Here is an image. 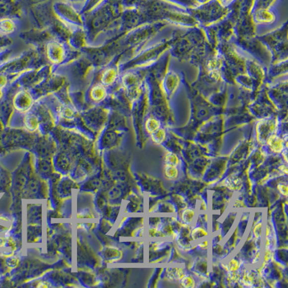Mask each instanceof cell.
Returning <instances> with one entry per match:
<instances>
[{"mask_svg": "<svg viewBox=\"0 0 288 288\" xmlns=\"http://www.w3.org/2000/svg\"><path fill=\"white\" fill-rule=\"evenodd\" d=\"M279 169H280V170H281L282 172L284 173V174H288L287 166L284 165V164H283V165L280 166Z\"/></svg>", "mask_w": 288, "mask_h": 288, "instance_id": "cell-20", "label": "cell"}, {"mask_svg": "<svg viewBox=\"0 0 288 288\" xmlns=\"http://www.w3.org/2000/svg\"><path fill=\"white\" fill-rule=\"evenodd\" d=\"M274 252L271 249H265V252H264L263 261L265 263H268L271 262L274 259Z\"/></svg>", "mask_w": 288, "mask_h": 288, "instance_id": "cell-15", "label": "cell"}, {"mask_svg": "<svg viewBox=\"0 0 288 288\" xmlns=\"http://www.w3.org/2000/svg\"><path fill=\"white\" fill-rule=\"evenodd\" d=\"M29 1H31V2L34 3V4H41V3L44 2L46 0H29Z\"/></svg>", "mask_w": 288, "mask_h": 288, "instance_id": "cell-23", "label": "cell"}, {"mask_svg": "<svg viewBox=\"0 0 288 288\" xmlns=\"http://www.w3.org/2000/svg\"><path fill=\"white\" fill-rule=\"evenodd\" d=\"M7 37L3 36V35H0V51L4 48V46H7L9 41L7 39Z\"/></svg>", "mask_w": 288, "mask_h": 288, "instance_id": "cell-18", "label": "cell"}, {"mask_svg": "<svg viewBox=\"0 0 288 288\" xmlns=\"http://www.w3.org/2000/svg\"><path fill=\"white\" fill-rule=\"evenodd\" d=\"M240 278H241V275L238 273V271L229 272V273H228V281L231 282V283H237L239 281Z\"/></svg>", "mask_w": 288, "mask_h": 288, "instance_id": "cell-16", "label": "cell"}, {"mask_svg": "<svg viewBox=\"0 0 288 288\" xmlns=\"http://www.w3.org/2000/svg\"><path fill=\"white\" fill-rule=\"evenodd\" d=\"M150 237L165 238L166 235L162 230H158L157 228H151L148 230Z\"/></svg>", "mask_w": 288, "mask_h": 288, "instance_id": "cell-13", "label": "cell"}, {"mask_svg": "<svg viewBox=\"0 0 288 288\" xmlns=\"http://www.w3.org/2000/svg\"><path fill=\"white\" fill-rule=\"evenodd\" d=\"M3 94H4V93H3L2 88L0 87V100H1V98L3 97Z\"/></svg>", "mask_w": 288, "mask_h": 288, "instance_id": "cell-24", "label": "cell"}, {"mask_svg": "<svg viewBox=\"0 0 288 288\" xmlns=\"http://www.w3.org/2000/svg\"><path fill=\"white\" fill-rule=\"evenodd\" d=\"M226 184V186L228 187L230 190H238V189H240L241 185V181H240L239 179L236 178V177H230V179H228Z\"/></svg>", "mask_w": 288, "mask_h": 288, "instance_id": "cell-11", "label": "cell"}, {"mask_svg": "<svg viewBox=\"0 0 288 288\" xmlns=\"http://www.w3.org/2000/svg\"><path fill=\"white\" fill-rule=\"evenodd\" d=\"M198 246V247L201 248L202 250H207L209 249V241L208 239L204 240V241L199 243Z\"/></svg>", "mask_w": 288, "mask_h": 288, "instance_id": "cell-19", "label": "cell"}, {"mask_svg": "<svg viewBox=\"0 0 288 288\" xmlns=\"http://www.w3.org/2000/svg\"><path fill=\"white\" fill-rule=\"evenodd\" d=\"M278 191L283 196L287 197L288 195V185L286 183H281L278 184V186H277Z\"/></svg>", "mask_w": 288, "mask_h": 288, "instance_id": "cell-17", "label": "cell"}, {"mask_svg": "<svg viewBox=\"0 0 288 288\" xmlns=\"http://www.w3.org/2000/svg\"><path fill=\"white\" fill-rule=\"evenodd\" d=\"M253 234L254 237L257 239H259L262 236V222H257L256 225H254V229H253Z\"/></svg>", "mask_w": 288, "mask_h": 288, "instance_id": "cell-14", "label": "cell"}, {"mask_svg": "<svg viewBox=\"0 0 288 288\" xmlns=\"http://www.w3.org/2000/svg\"><path fill=\"white\" fill-rule=\"evenodd\" d=\"M208 236H209V231L203 227H195L190 232V236L193 241H198L202 238L207 237Z\"/></svg>", "mask_w": 288, "mask_h": 288, "instance_id": "cell-6", "label": "cell"}, {"mask_svg": "<svg viewBox=\"0 0 288 288\" xmlns=\"http://www.w3.org/2000/svg\"><path fill=\"white\" fill-rule=\"evenodd\" d=\"M152 138H153V141L154 142L155 144H161L164 140H165V131L163 129L158 130L156 132H155V134H153Z\"/></svg>", "mask_w": 288, "mask_h": 288, "instance_id": "cell-12", "label": "cell"}, {"mask_svg": "<svg viewBox=\"0 0 288 288\" xmlns=\"http://www.w3.org/2000/svg\"><path fill=\"white\" fill-rule=\"evenodd\" d=\"M261 256V252H258L257 253L255 256H254V259H253V263H257L259 261V259H260Z\"/></svg>", "mask_w": 288, "mask_h": 288, "instance_id": "cell-21", "label": "cell"}, {"mask_svg": "<svg viewBox=\"0 0 288 288\" xmlns=\"http://www.w3.org/2000/svg\"><path fill=\"white\" fill-rule=\"evenodd\" d=\"M14 22L12 19L3 18L0 20V33L1 34H9L14 30Z\"/></svg>", "mask_w": 288, "mask_h": 288, "instance_id": "cell-3", "label": "cell"}, {"mask_svg": "<svg viewBox=\"0 0 288 288\" xmlns=\"http://www.w3.org/2000/svg\"><path fill=\"white\" fill-rule=\"evenodd\" d=\"M164 161L165 164H172V165L178 166L180 164V158L177 156V154L173 152H166L164 156Z\"/></svg>", "mask_w": 288, "mask_h": 288, "instance_id": "cell-10", "label": "cell"}, {"mask_svg": "<svg viewBox=\"0 0 288 288\" xmlns=\"http://www.w3.org/2000/svg\"><path fill=\"white\" fill-rule=\"evenodd\" d=\"M283 156H284V158L285 160H286V162H288L287 156H286V152L283 151Z\"/></svg>", "mask_w": 288, "mask_h": 288, "instance_id": "cell-25", "label": "cell"}, {"mask_svg": "<svg viewBox=\"0 0 288 288\" xmlns=\"http://www.w3.org/2000/svg\"><path fill=\"white\" fill-rule=\"evenodd\" d=\"M195 216V210L192 209H185L182 211L181 214V220L184 223L188 224L193 223Z\"/></svg>", "mask_w": 288, "mask_h": 288, "instance_id": "cell-7", "label": "cell"}, {"mask_svg": "<svg viewBox=\"0 0 288 288\" xmlns=\"http://www.w3.org/2000/svg\"><path fill=\"white\" fill-rule=\"evenodd\" d=\"M166 273H167L168 278L171 281H180L186 275L185 270L182 268L167 269Z\"/></svg>", "mask_w": 288, "mask_h": 288, "instance_id": "cell-5", "label": "cell"}, {"mask_svg": "<svg viewBox=\"0 0 288 288\" xmlns=\"http://www.w3.org/2000/svg\"><path fill=\"white\" fill-rule=\"evenodd\" d=\"M181 287L185 288H194L196 286V282L193 276L185 275L180 281Z\"/></svg>", "mask_w": 288, "mask_h": 288, "instance_id": "cell-8", "label": "cell"}, {"mask_svg": "<svg viewBox=\"0 0 288 288\" xmlns=\"http://www.w3.org/2000/svg\"><path fill=\"white\" fill-rule=\"evenodd\" d=\"M164 175L167 180H176L179 177V169L177 166L165 164L164 166Z\"/></svg>", "mask_w": 288, "mask_h": 288, "instance_id": "cell-2", "label": "cell"}, {"mask_svg": "<svg viewBox=\"0 0 288 288\" xmlns=\"http://www.w3.org/2000/svg\"><path fill=\"white\" fill-rule=\"evenodd\" d=\"M257 274L252 271L245 272L242 278H240V283L244 285L246 287H252L256 281Z\"/></svg>", "mask_w": 288, "mask_h": 288, "instance_id": "cell-4", "label": "cell"}, {"mask_svg": "<svg viewBox=\"0 0 288 288\" xmlns=\"http://www.w3.org/2000/svg\"><path fill=\"white\" fill-rule=\"evenodd\" d=\"M71 1H83V0H71Z\"/></svg>", "mask_w": 288, "mask_h": 288, "instance_id": "cell-26", "label": "cell"}, {"mask_svg": "<svg viewBox=\"0 0 288 288\" xmlns=\"http://www.w3.org/2000/svg\"><path fill=\"white\" fill-rule=\"evenodd\" d=\"M222 266L223 267L227 273L236 272L239 270L240 267H241V263H240L238 259H231L228 261L226 265H225V266H224V265H222Z\"/></svg>", "mask_w": 288, "mask_h": 288, "instance_id": "cell-9", "label": "cell"}, {"mask_svg": "<svg viewBox=\"0 0 288 288\" xmlns=\"http://www.w3.org/2000/svg\"><path fill=\"white\" fill-rule=\"evenodd\" d=\"M269 146L272 151L275 153H282L284 148V145H283V141L280 138L273 136L269 139L268 142Z\"/></svg>", "mask_w": 288, "mask_h": 288, "instance_id": "cell-1", "label": "cell"}, {"mask_svg": "<svg viewBox=\"0 0 288 288\" xmlns=\"http://www.w3.org/2000/svg\"><path fill=\"white\" fill-rule=\"evenodd\" d=\"M207 204H206V202H201V209L202 211H206L207 210Z\"/></svg>", "mask_w": 288, "mask_h": 288, "instance_id": "cell-22", "label": "cell"}]
</instances>
